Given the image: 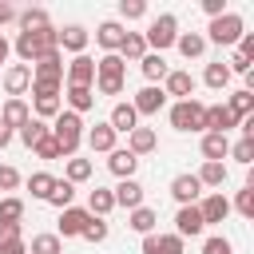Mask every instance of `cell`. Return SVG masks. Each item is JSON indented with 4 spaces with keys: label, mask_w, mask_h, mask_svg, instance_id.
<instances>
[{
    "label": "cell",
    "mask_w": 254,
    "mask_h": 254,
    "mask_svg": "<svg viewBox=\"0 0 254 254\" xmlns=\"http://www.w3.org/2000/svg\"><path fill=\"white\" fill-rule=\"evenodd\" d=\"M230 127H238V119L226 111V103H214V107L202 111V131H218V135H226Z\"/></svg>",
    "instance_id": "2e32d148"
},
{
    "label": "cell",
    "mask_w": 254,
    "mask_h": 254,
    "mask_svg": "<svg viewBox=\"0 0 254 254\" xmlns=\"http://www.w3.org/2000/svg\"><path fill=\"white\" fill-rule=\"evenodd\" d=\"M175 40H179V16H175V12L155 16V20H151V28L143 32V44H147V48H155V56H163L167 48H175Z\"/></svg>",
    "instance_id": "277c9868"
},
{
    "label": "cell",
    "mask_w": 254,
    "mask_h": 254,
    "mask_svg": "<svg viewBox=\"0 0 254 254\" xmlns=\"http://www.w3.org/2000/svg\"><path fill=\"white\" fill-rule=\"evenodd\" d=\"M175 48L183 52V60H198V56L206 52V36H202V32H179Z\"/></svg>",
    "instance_id": "484cf974"
},
{
    "label": "cell",
    "mask_w": 254,
    "mask_h": 254,
    "mask_svg": "<svg viewBox=\"0 0 254 254\" xmlns=\"http://www.w3.org/2000/svg\"><path fill=\"white\" fill-rule=\"evenodd\" d=\"M234 210H238L242 218H254V183H246V187L234 194Z\"/></svg>",
    "instance_id": "b9f144b4"
},
{
    "label": "cell",
    "mask_w": 254,
    "mask_h": 254,
    "mask_svg": "<svg viewBox=\"0 0 254 254\" xmlns=\"http://www.w3.org/2000/svg\"><path fill=\"white\" fill-rule=\"evenodd\" d=\"M171 194H175L179 206H194L198 194H202V183H198L194 175H175V179H171Z\"/></svg>",
    "instance_id": "7c38bea8"
},
{
    "label": "cell",
    "mask_w": 254,
    "mask_h": 254,
    "mask_svg": "<svg viewBox=\"0 0 254 254\" xmlns=\"http://www.w3.org/2000/svg\"><path fill=\"white\" fill-rule=\"evenodd\" d=\"M155 222H159V214H155L151 206H135V210H127V226L139 230V234H155Z\"/></svg>",
    "instance_id": "f1b7e54d"
},
{
    "label": "cell",
    "mask_w": 254,
    "mask_h": 254,
    "mask_svg": "<svg viewBox=\"0 0 254 254\" xmlns=\"http://www.w3.org/2000/svg\"><path fill=\"white\" fill-rule=\"evenodd\" d=\"M202 111H206V103H198V99H179V103L171 107V127H175V131H202Z\"/></svg>",
    "instance_id": "8992f818"
},
{
    "label": "cell",
    "mask_w": 254,
    "mask_h": 254,
    "mask_svg": "<svg viewBox=\"0 0 254 254\" xmlns=\"http://www.w3.org/2000/svg\"><path fill=\"white\" fill-rule=\"evenodd\" d=\"M64 79H67V87H91L95 83V60L91 56H75L64 67Z\"/></svg>",
    "instance_id": "52a82bcc"
},
{
    "label": "cell",
    "mask_w": 254,
    "mask_h": 254,
    "mask_svg": "<svg viewBox=\"0 0 254 254\" xmlns=\"http://www.w3.org/2000/svg\"><path fill=\"white\" fill-rule=\"evenodd\" d=\"M230 155H234L242 167H250V163H254V139H238V143L230 147Z\"/></svg>",
    "instance_id": "bcb514c9"
},
{
    "label": "cell",
    "mask_w": 254,
    "mask_h": 254,
    "mask_svg": "<svg viewBox=\"0 0 254 254\" xmlns=\"http://www.w3.org/2000/svg\"><path fill=\"white\" fill-rule=\"evenodd\" d=\"M32 151H36L40 159H48V163H52V159H64V155H60V143L52 139V131H48V135H44V139H40V143H36Z\"/></svg>",
    "instance_id": "f6af8a7d"
},
{
    "label": "cell",
    "mask_w": 254,
    "mask_h": 254,
    "mask_svg": "<svg viewBox=\"0 0 254 254\" xmlns=\"http://www.w3.org/2000/svg\"><path fill=\"white\" fill-rule=\"evenodd\" d=\"M242 32H246L242 16H238V12H222V16L210 20V28H206V44H222V48H230V44L242 40Z\"/></svg>",
    "instance_id": "5b68a950"
},
{
    "label": "cell",
    "mask_w": 254,
    "mask_h": 254,
    "mask_svg": "<svg viewBox=\"0 0 254 254\" xmlns=\"http://www.w3.org/2000/svg\"><path fill=\"white\" fill-rule=\"evenodd\" d=\"M107 123H111V131L119 135V131H135V127H139V115H135L131 103H115L111 115H107Z\"/></svg>",
    "instance_id": "d4e9b609"
},
{
    "label": "cell",
    "mask_w": 254,
    "mask_h": 254,
    "mask_svg": "<svg viewBox=\"0 0 254 254\" xmlns=\"http://www.w3.org/2000/svg\"><path fill=\"white\" fill-rule=\"evenodd\" d=\"M202 254H230V238H222V234H210V238L202 242Z\"/></svg>",
    "instance_id": "681fc988"
},
{
    "label": "cell",
    "mask_w": 254,
    "mask_h": 254,
    "mask_svg": "<svg viewBox=\"0 0 254 254\" xmlns=\"http://www.w3.org/2000/svg\"><path fill=\"white\" fill-rule=\"evenodd\" d=\"M111 198H115V206L135 210V206H143V187H139L135 179H119V187L111 190Z\"/></svg>",
    "instance_id": "d6986e66"
},
{
    "label": "cell",
    "mask_w": 254,
    "mask_h": 254,
    "mask_svg": "<svg viewBox=\"0 0 254 254\" xmlns=\"http://www.w3.org/2000/svg\"><path fill=\"white\" fill-rule=\"evenodd\" d=\"M16 187H20V171L0 163V190H16Z\"/></svg>",
    "instance_id": "c3c4849f"
},
{
    "label": "cell",
    "mask_w": 254,
    "mask_h": 254,
    "mask_svg": "<svg viewBox=\"0 0 254 254\" xmlns=\"http://www.w3.org/2000/svg\"><path fill=\"white\" fill-rule=\"evenodd\" d=\"M163 95H175V103H179V99H194V75L183 71V67L167 71V79H163Z\"/></svg>",
    "instance_id": "ba28073f"
},
{
    "label": "cell",
    "mask_w": 254,
    "mask_h": 254,
    "mask_svg": "<svg viewBox=\"0 0 254 254\" xmlns=\"http://www.w3.org/2000/svg\"><path fill=\"white\" fill-rule=\"evenodd\" d=\"M28 119H32V111H28V103H24V99H8V103H4V111H0V123H4L8 131H20Z\"/></svg>",
    "instance_id": "ffe728a7"
},
{
    "label": "cell",
    "mask_w": 254,
    "mask_h": 254,
    "mask_svg": "<svg viewBox=\"0 0 254 254\" xmlns=\"http://www.w3.org/2000/svg\"><path fill=\"white\" fill-rule=\"evenodd\" d=\"M12 52L24 60V64H40L44 56L60 52V28H40V32H20Z\"/></svg>",
    "instance_id": "6da1fadb"
},
{
    "label": "cell",
    "mask_w": 254,
    "mask_h": 254,
    "mask_svg": "<svg viewBox=\"0 0 254 254\" xmlns=\"http://www.w3.org/2000/svg\"><path fill=\"white\" fill-rule=\"evenodd\" d=\"M83 139H87V147H91V151H103V155H111V151H115V131H111V123H107V119H103V123H95Z\"/></svg>",
    "instance_id": "44dd1931"
},
{
    "label": "cell",
    "mask_w": 254,
    "mask_h": 254,
    "mask_svg": "<svg viewBox=\"0 0 254 254\" xmlns=\"http://www.w3.org/2000/svg\"><path fill=\"white\" fill-rule=\"evenodd\" d=\"M202 12L214 20V16H222V12H226V0H202Z\"/></svg>",
    "instance_id": "11a10c76"
},
{
    "label": "cell",
    "mask_w": 254,
    "mask_h": 254,
    "mask_svg": "<svg viewBox=\"0 0 254 254\" xmlns=\"http://www.w3.org/2000/svg\"><path fill=\"white\" fill-rule=\"evenodd\" d=\"M226 111H230L238 123H242V119H250V115H254V91H246V87H242V91H234V95L226 99Z\"/></svg>",
    "instance_id": "4316f807"
},
{
    "label": "cell",
    "mask_w": 254,
    "mask_h": 254,
    "mask_svg": "<svg viewBox=\"0 0 254 254\" xmlns=\"http://www.w3.org/2000/svg\"><path fill=\"white\" fill-rule=\"evenodd\" d=\"M194 206H198V214H202V226H210V222H226V214H230V198H226L222 190L206 194V198L194 202Z\"/></svg>",
    "instance_id": "30bf717a"
},
{
    "label": "cell",
    "mask_w": 254,
    "mask_h": 254,
    "mask_svg": "<svg viewBox=\"0 0 254 254\" xmlns=\"http://www.w3.org/2000/svg\"><path fill=\"white\" fill-rule=\"evenodd\" d=\"M91 179V159H67V183H87Z\"/></svg>",
    "instance_id": "60d3db41"
},
{
    "label": "cell",
    "mask_w": 254,
    "mask_h": 254,
    "mask_svg": "<svg viewBox=\"0 0 254 254\" xmlns=\"http://www.w3.org/2000/svg\"><path fill=\"white\" fill-rule=\"evenodd\" d=\"M79 238H87V242H103V238H107V222H103V218H91V222L83 226Z\"/></svg>",
    "instance_id": "7dc6e473"
},
{
    "label": "cell",
    "mask_w": 254,
    "mask_h": 254,
    "mask_svg": "<svg viewBox=\"0 0 254 254\" xmlns=\"http://www.w3.org/2000/svg\"><path fill=\"white\" fill-rule=\"evenodd\" d=\"M159 147V135L151 131V127H135V131H127V151L139 159V155H151Z\"/></svg>",
    "instance_id": "ac0fdd59"
},
{
    "label": "cell",
    "mask_w": 254,
    "mask_h": 254,
    "mask_svg": "<svg viewBox=\"0 0 254 254\" xmlns=\"http://www.w3.org/2000/svg\"><path fill=\"white\" fill-rule=\"evenodd\" d=\"M226 155H230V139L218 135V131H206V135H202V159H206V163H222Z\"/></svg>",
    "instance_id": "7402d4cb"
},
{
    "label": "cell",
    "mask_w": 254,
    "mask_h": 254,
    "mask_svg": "<svg viewBox=\"0 0 254 254\" xmlns=\"http://www.w3.org/2000/svg\"><path fill=\"white\" fill-rule=\"evenodd\" d=\"M71 198H75V187H71L67 179H56V187H52L48 202H52L56 210H67V206H71Z\"/></svg>",
    "instance_id": "74e56055"
},
{
    "label": "cell",
    "mask_w": 254,
    "mask_h": 254,
    "mask_svg": "<svg viewBox=\"0 0 254 254\" xmlns=\"http://www.w3.org/2000/svg\"><path fill=\"white\" fill-rule=\"evenodd\" d=\"M8 56H12V44L0 36V67H4V60H8Z\"/></svg>",
    "instance_id": "94428289"
},
{
    "label": "cell",
    "mask_w": 254,
    "mask_h": 254,
    "mask_svg": "<svg viewBox=\"0 0 254 254\" xmlns=\"http://www.w3.org/2000/svg\"><path fill=\"white\" fill-rule=\"evenodd\" d=\"M159 254H183V238L179 234H159Z\"/></svg>",
    "instance_id": "f907efd6"
},
{
    "label": "cell",
    "mask_w": 254,
    "mask_h": 254,
    "mask_svg": "<svg viewBox=\"0 0 254 254\" xmlns=\"http://www.w3.org/2000/svg\"><path fill=\"white\" fill-rule=\"evenodd\" d=\"M87 222H91L87 206H67V210H60V238H79Z\"/></svg>",
    "instance_id": "4fadbf2b"
},
{
    "label": "cell",
    "mask_w": 254,
    "mask_h": 254,
    "mask_svg": "<svg viewBox=\"0 0 254 254\" xmlns=\"http://www.w3.org/2000/svg\"><path fill=\"white\" fill-rule=\"evenodd\" d=\"M143 254H159V234H143Z\"/></svg>",
    "instance_id": "6f0895ef"
},
{
    "label": "cell",
    "mask_w": 254,
    "mask_h": 254,
    "mask_svg": "<svg viewBox=\"0 0 254 254\" xmlns=\"http://www.w3.org/2000/svg\"><path fill=\"white\" fill-rule=\"evenodd\" d=\"M194 179H198L202 187H222V183H226V163H202Z\"/></svg>",
    "instance_id": "d590c367"
},
{
    "label": "cell",
    "mask_w": 254,
    "mask_h": 254,
    "mask_svg": "<svg viewBox=\"0 0 254 254\" xmlns=\"http://www.w3.org/2000/svg\"><path fill=\"white\" fill-rule=\"evenodd\" d=\"M20 234H24L20 222H0V242H12V238H20Z\"/></svg>",
    "instance_id": "db71d44e"
},
{
    "label": "cell",
    "mask_w": 254,
    "mask_h": 254,
    "mask_svg": "<svg viewBox=\"0 0 254 254\" xmlns=\"http://www.w3.org/2000/svg\"><path fill=\"white\" fill-rule=\"evenodd\" d=\"M52 139L60 143V155H64V159H75V151H79V143H83V115L60 111V115L52 119Z\"/></svg>",
    "instance_id": "7a4b0ae2"
},
{
    "label": "cell",
    "mask_w": 254,
    "mask_h": 254,
    "mask_svg": "<svg viewBox=\"0 0 254 254\" xmlns=\"http://www.w3.org/2000/svg\"><path fill=\"white\" fill-rule=\"evenodd\" d=\"M32 254H64V238L60 234H36L32 238Z\"/></svg>",
    "instance_id": "ab89813d"
},
{
    "label": "cell",
    "mask_w": 254,
    "mask_h": 254,
    "mask_svg": "<svg viewBox=\"0 0 254 254\" xmlns=\"http://www.w3.org/2000/svg\"><path fill=\"white\" fill-rule=\"evenodd\" d=\"M32 79H36V83H60V87H64V60H60V52L44 56V60L32 67Z\"/></svg>",
    "instance_id": "5bb4252c"
},
{
    "label": "cell",
    "mask_w": 254,
    "mask_h": 254,
    "mask_svg": "<svg viewBox=\"0 0 254 254\" xmlns=\"http://www.w3.org/2000/svg\"><path fill=\"white\" fill-rule=\"evenodd\" d=\"M0 254H28L24 238H12V242H0Z\"/></svg>",
    "instance_id": "9f6ffc18"
},
{
    "label": "cell",
    "mask_w": 254,
    "mask_h": 254,
    "mask_svg": "<svg viewBox=\"0 0 254 254\" xmlns=\"http://www.w3.org/2000/svg\"><path fill=\"white\" fill-rule=\"evenodd\" d=\"M28 87H32V67H28V64H8V67H4V91H8L12 99H20Z\"/></svg>",
    "instance_id": "8fae6325"
},
{
    "label": "cell",
    "mask_w": 254,
    "mask_h": 254,
    "mask_svg": "<svg viewBox=\"0 0 254 254\" xmlns=\"http://www.w3.org/2000/svg\"><path fill=\"white\" fill-rule=\"evenodd\" d=\"M64 99H67V107H71L75 115H83V111L95 107V91H91V87H67Z\"/></svg>",
    "instance_id": "d6a6232c"
},
{
    "label": "cell",
    "mask_w": 254,
    "mask_h": 254,
    "mask_svg": "<svg viewBox=\"0 0 254 254\" xmlns=\"http://www.w3.org/2000/svg\"><path fill=\"white\" fill-rule=\"evenodd\" d=\"M226 67H230V75H234V71H238V75H250V71H254V64H250L246 56H238V52L226 60Z\"/></svg>",
    "instance_id": "816d5d0a"
},
{
    "label": "cell",
    "mask_w": 254,
    "mask_h": 254,
    "mask_svg": "<svg viewBox=\"0 0 254 254\" xmlns=\"http://www.w3.org/2000/svg\"><path fill=\"white\" fill-rule=\"evenodd\" d=\"M111 210H115V198H111V190L95 187V190L87 194V214H91V218H107Z\"/></svg>",
    "instance_id": "83f0119b"
},
{
    "label": "cell",
    "mask_w": 254,
    "mask_h": 254,
    "mask_svg": "<svg viewBox=\"0 0 254 254\" xmlns=\"http://www.w3.org/2000/svg\"><path fill=\"white\" fill-rule=\"evenodd\" d=\"M16 24H20V32L52 28V20H48V12H44V8H24V12H16Z\"/></svg>",
    "instance_id": "f546056e"
},
{
    "label": "cell",
    "mask_w": 254,
    "mask_h": 254,
    "mask_svg": "<svg viewBox=\"0 0 254 254\" xmlns=\"http://www.w3.org/2000/svg\"><path fill=\"white\" fill-rule=\"evenodd\" d=\"M115 56H119L123 64H127V60H143V56H147V44H143V32H127Z\"/></svg>",
    "instance_id": "4dcf8cb0"
},
{
    "label": "cell",
    "mask_w": 254,
    "mask_h": 254,
    "mask_svg": "<svg viewBox=\"0 0 254 254\" xmlns=\"http://www.w3.org/2000/svg\"><path fill=\"white\" fill-rule=\"evenodd\" d=\"M139 67H143L147 83H163V79H167V71H171V67H167V60H163V56H155V52H147V56L139 60Z\"/></svg>",
    "instance_id": "1f68e13d"
},
{
    "label": "cell",
    "mask_w": 254,
    "mask_h": 254,
    "mask_svg": "<svg viewBox=\"0 0 254 254\" xmlns=\"http://www.w3.org/2000/svg\"><path fill=\"white\" fill-rule=\"evenodd\" d=\"M202 83H206V87H214V91H222V87L230 83V67H226L222 60L206 64V71H202Z\"/></svg>",
    "instance_id": "836d02e7"
},
{
    "label": "cell",
    "mask_w": 254,
    "mask_h": 254,
    "mask_svg": "<svg viewBox=\"0 0 254 254\" xmlns=\"http://www.w3.org/2000/svg\"><path fill=\"white\" fill-rule=\"evenodd\" d=\"M238 56H246V60L254 64V32H242V40H238Z\"/></svg>",
    "instance_id": "f5cc1de1"
},
{
    "label": "cell",
    "mask_w": 254,
    "mask_h": 254,
    "mask_svg": "<svg viewBox=\"0 0 254 254\" xmlns=\"http://www.w3.org/2000/svg\"><path fill=\"white\" fill-rule=\"evenodd\" d=\"M48 131H52V127H48L44 119H36V115H32V119H28V123H24V127H20L16 135H20V143H24V147H36V143H40V139H44Z\"/></svg>",
    "instance_id": "e575fe53"
},
{
    "label": "cell",
    "mask_w": 254,
    "mask_h": 254,
    "mask_svg": "<svg viewBox=\"0 0 254 254\" xmlns=\"http://www.w3.org/2000/svg\"><path fill=\"white\" fill-rule=\"evenodd\" d=\"M163 103H167V95H163V87H159V83H147V87H143V91H135V99H131L135 115H159V111H163Z\"/></svg>",
    "instance_id": "9c48e42d"
},
{
    "label": "cell",
    "mask_w": 254,
    "mask_h": 254,
    "mask_svg": "<svg viewBox=\"0 0 254 254\" xmlns=\"http://www.w3.org/2000/svg\"><path fill=\"white\" fill-rule=\"evenodd\" d=\"M8 20H16V8L8 0H0V24H8Z\"/></svg>",
    "instance_id": "680465c9"
},
{
    "label": "cell",
    "mask_w": 254,
    "mask_h": 254,
    "mask_svg": "<svg viewBox=\"0 0 254 254\" xmlns=\"http://www.w3.org/2000/svg\"><path fill=\"white\" fill-rule=\"evenodd\" d=\"M87 40H91V32H87L83 24H67V28L60 32V48H67V52H75V56H83Z\"/></svg>",
    "instance_id": "cb8c5ba5"
},
{
    "label": "cell",
    "mask_w": 254,
    "mask_h": 254,
    "mask_svg": "<svg viewBox=\"0 0 254 254\" xmlns=\"http://www.w3.org/2000/svg\"><path fill=\"white\" fill-rule=\"evenodd\" d=\"M206 226H202V214H198V206H179V214H175V234L179 238H194V234H202Z\"/></svg>",
    "instance_id": "e0dca14e"
},
{
    "label": "cell",
    "mask_w": 254,
    "mask_h": 254,
    "mask_svg": "<svg viewBox=\"0 0 254 254\" xmlns=\"http://www.w3.org/2000/svg\"><path fill=\"white\" fill-rule=\"evenodd\" d=\"M60 111H64L60 95H52V99H36V119H44V123H48V119H56Z\"/></svg>",
    "instance_id": "ee69618b"
},
{
    "label": "cell",
    "mask_w": 254,
    "mask_h": 254,
    "mask_svg": "<svg viewBox=\"0 0 254 254\" xmlns=\"http://www.w3.org/2000/svg\"><path fill=\"white\" fill-rule=\"evenodd\" d=\"M12 135H16V131H8V127H4V123H0V151H4V147H8V143H12Z\"/></svg>",
    "instance_id": "91938a15"
},
{
    "label": "cell",
    "mask_w": 254,
    "mask_h": 254,
    "mask_svg": "<svg viewBox=\"0 0 254 254\" xmlns=\"http://www.w3.org/2000/svg\"><path fill=\"white\" fill-rule=\"evenodd\" d=\"M147 16V0H119V20H143Z\"/></svg>",
    "instance_id": "7bdbcfd3"
},
{
    "label": "cell",
    "mask_w": 254,
    "mask_h": 254,
    "mask_svg": "<svg viewBox=\"0 0 254 254\" xmlns=\"http://www.w3.org/2000/svg\"><path fill=\"white\" fill-rule=\"evenodd\" d=\"M123 36H127V28L119 24V20H103L99 28H95V44L111 56V52H119V44H123Z\"/></svg>",
    "instance_id": "9a60e30c"
},
{
    "label": "cell",
    "mask_w": 254,
    "mask_h": 254,
    "mask_svg": "<svg viewBox=\"0 0 254 254\" xmlns=\"http://www.w3.org/2000/svg\"><path fill=\"white\" fill-rule=\"evenodd\" d=\"M0 222H24V198H16V194L0 198Z\"/></svg>",
    "instance_id": "f35d334b"
},
{
    "label": "cell",
    "mask_w": 254,
    "mask_h": 254,
    "mask_svg": "<svg viewBox=\"0 0 254 254\" xmlns=\"http://www.w3.org/2000/svg\"><path fill=\"white\" fill-rule=\"evenodd\" d=\"M123 75H127V64L111 52V56L95 60V87L91 91H99V95H123Z\"/></svg>",
    "instance_id": "3957f363"
},
{
    "label": "cell",
    "mask_w": 254,
    "mask_h": 254,
    "mask_svg": "<svg viewBox=\"0 0 254 254\" xmlns=\"http://www.w3.org/2000/svg\"><path fill=\"white\" fill-rule=\"evenodd\" d=\"M107 167H111V175H115V179H135L139 159H135L127 147H115V151H111V159H107Z\"/></svg>",
    "instance_id": "603a6c76"
},
{
    "label": "cell",
    "mask_w": 254,
    "mask_h": 254,
    "mask_svg": "<svg viewBox=\"0 0 254 254\" xmlns=\"http://www.w3.org/2000/svg\"><path fill=\"white\" fill-rule=\"evenodd\" d=\"M52 187H56V175H48V171H36V175H28V190H32V198H44V202H48Z\"/></svg>",
    "instance_id": "8d00e7d4"
}]
</instances>
